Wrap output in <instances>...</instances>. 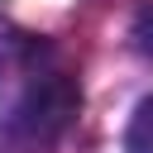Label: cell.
Segmentation results:
<instances>
[{
	"label": "cell",
	"instance_id": "1",
	"mask_svg": "<svg viewBox=\"0 0 153 153\" xmlns=\"http://www.w3.org/2000/svg\"><path fill=\"white\" fill-rule=\"evenodd\" d=\"M72 110H76L72 81H67V76H48V81H43L38 91H29V100L14 110V129L29 124V134L48 139V134H57V129L72 120Z\"/></svg>",
	"mask_w": 153,
	"mask_h": 153
},
{
	"label": "cell",
	"instance_id": "2",
	"mask_svg": "<svg viewBox=\"0 0 153 153\" xmlns=\"http://www.w3.org/2000/svg\"><path fill=\"white\" fill-rule=\"evenodd\" d=\"M124 153H153V96H143L124 129Z\"/></svg>",
	"mask_w": 153,
	"mask_h": 153
}]
</instances>
